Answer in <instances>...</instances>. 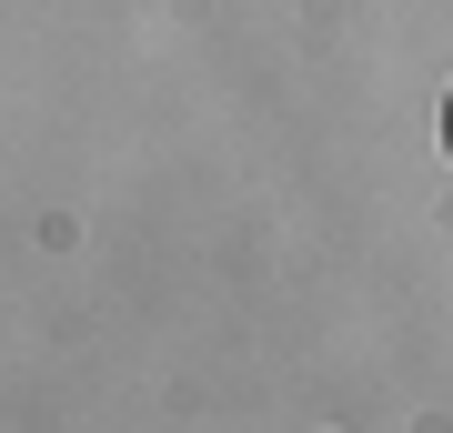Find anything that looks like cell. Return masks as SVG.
Listing matches in <instances>:
<instances>
[{
	"instance_id": "1",
	"label": "cell",
	"mask_w": 453,
	"mask_h": 433,
	"mask_svg": "<svg viewBox=\"0 0 453 433\" xmlns=\"http://www.w3.org/2000/svg\"><path fill=\"white\" fill-rule=\"evenodd\" d=\"M443 161H453V91H443Z\"/></svg>"
}]
</instances>
